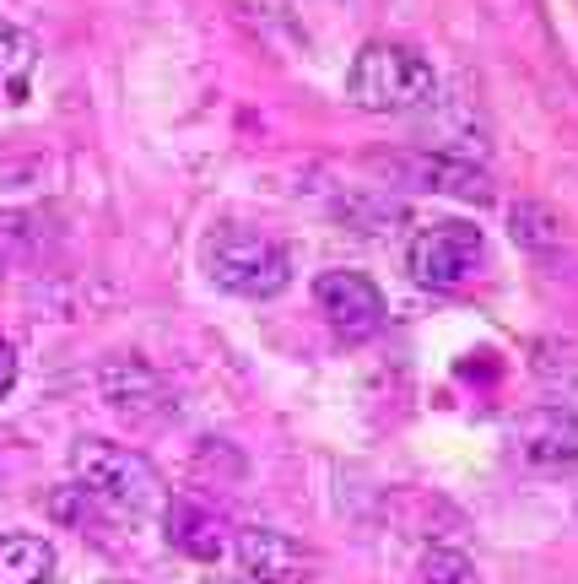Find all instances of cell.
Returning <instances> with one entry per match:
<instances>
[{"label": "cell", "mask_w": 578, "mask_h": 584, "mask_svg": "<svg viewBox=\"0 0 578 584\" xmlns=\"http://www.w3.org/2000/svg\"><path fill=\"white\" fill-rule=\"evenodd\" d=\"M76 487L98 503V509L119 514L130 525H146L157 514H168V487L163 476L152 471V460L136 455L125 444H109V438H82L71 455Z\"/></svg>", "instance_id": "1"}, {"label": "cell", "mask_w": 578, "mask_h": 584, "mask_svg": "<svg viewBox=\"0 0 578 584\" xmlns=\"http://www.w3.org/2000/svg\"><path fill=\"white\" fill-rule=\"evenodd\" d=\"M206 276L233 298H276L292 282V255L281 238H271L254 222H217L200 244Z\"/></svg>", "instance_id": "2"}, {"label": "cell", "mask_w": 578, "mask_h": 584, "mask_svg": "<svg viewBox=\"0 0 578 584\" xmlns=\"http://www.w3.org/2000/svg\"><path fill=\"white\" fill-rule=\"evenodd\" d=\"M346 92H352L362 109H373V114H406V109L433 103L438 76L411 44L373 38V44L357 49L352 71H346Z\"/></svg>", "instance_id": "3"}, {"label": "cell", "mask_w": 578, "mask_h": 584, "mask_svg": "<svg viewBox=\"0 0 578 584\" xmlns=\"http://www.w3.org/2000/svg\"><path fill=\"white\" fill-rule=\"evenodd\" d=\"M98 395L119 422H130V428H168L173 411H179V395H173L168 374L157 363H146V357H136V352L103 363Z\"/></svg>", "instance_id": "4"}, {"label": "cell", "mask_w": 578, "mask_h": 584, "mask_svg": "<svg viewBox=\"0 0 578 584\" xmlns=\"http://www.w3.org/2000/svg\"><path fill=\"white\" fill-rule=\"evenodd\" d=\"M481 260H487V244L470 222H427L422 233L411 238L406 265H411V282L433 287V292H454L470 287L481 276Z\"/></svg>", "instance_id": "5"}, {"label": "cell", "mask_w": 578, "mask_h": 584, "mask_svg": "<svg viewBox=\"0 0 578 584\" xmlns=\"http://www.w3.org/2000/svg\"><path fill=\"white\" fill-rule=\"evenodd\" d=\"M314 303H319V314H325V325L341 341H352V347L368 336H379V325H384V292L362 271H325L314 282Z\"/></svg>", "instance_id": "6"}, {"label": "cell", "mask_w": 578, "mask_h": 584, "mask_svg": "<svg viewBox=\"0 0 578 584\" xmlns=\"http://www.w3.org/2000/svg\"><path fill=\"white\" fill-rule=\"evenodd\" d=\"M238 563H244L249 584H308L319 557L308 541L276 525H244L238 530Z\"/></svg>", "instance_id": "7"}, {"label": "cell", "mask_w": 578, "mask_h": 584, "mask_svg": "<svg viewBox=\"0 0 578 584\" xmlns=\"http://www.w3.org/2000/svg\"><path fill=\"white\" fill-rule=\"evenodd\" d=\"M514 444L524 455V466L562 476L578 471V411L568 406H530L514 428Z\"/></svg>", "instance_id": "8"}, {"label": "cell", "mask_w": 578, "mask_h": 584, "mask_svg": "<svg viewBox=\"0 0 578 584\" xmlns=\"http://www.w3.org/2000/svg\"><path fill=\"white\" fill-rule=\"evenodd\" d=\"M395 174L406 184H422V190H438V195H465V201H492V179L481 174L476 163L454 152H411V157H395Z\"/></svg>", "instance_id": "9"}, {"label": "cell", "mask_w": 578, "mask_h": 584, "mask_svg": "<svg viewBox=\"0 0 578 584\" xmlns=\"http://www.w3.org/2000/svg\"><path fill=\"white\" fill-rule=\"evenodd\" d=\"M168 536L173 547H179L184 557H195V563H217V557L227 552V520L222 509L211 503L206 493H190L179 503H168Z\"/></svg>", "instance_id": "10"}, {"label": "cell", "mask_w": 578, "mask_h": 584, "mask_svg": "<svg viewBox=\"0 0 578 584\" xmlns=\"http://www.w3.org/2000/svg\"><path fill=\"white\" fill-rule=\"evenodd\" d=\"M55 579V547L44 536H0V584H49Z\"/></svg>", "instance_id": "11"}, {"label": "cell", "mask_w": 578, "mask_h": 584, "mask_svg": "<svg viewBox=\"0 0 578 584\" xmlns=\"http://www.w3.org/2000/svg\"><path fill=\"white\" fill-rule=\"evenodd\" d=\"M33 65H38V44L22 28H0V82H6L11 98H28V82H33Z\"/></svg>", "instance_id": "12"}, {"label": "cell", "mask_w": 578, "mask_h": 584, "mask_svg": "<svg viewBox=\"0 0 578 584\" xmlns=\"http://www.w3.org/2000/svg\"><path fill=\"white\" fill-rule=\"evenodd\" d=\"M508 228H514V238L524 249H557L562 244V217L541 201H519L508 211Z\"/></svg>", "instance_id": "13"}, {"label": "cell", "mask_w": 578, "mask_h": 584, "mask_svg": "<svg viewBox=\"0 0 578 584\" xmlns=\"http://www.w3.org/2000/svg\"><path fill=\"white\" fill-rule=\"evenodd\" d=\"M416 584H481V574L454 541H438V547H427L422 563H416Z\"/></svg>", "instance_id": "14"}, {"label": "cell", "mask_w": 578, "mask_h": 584, "mask_svg": "<svg viewBox=\"0 0 578 584\" xmlns=\"http://www.w3.org/2000/svg\"><path fill=\"white\" fill-rule=\"evenodd\" d=\"M33 255H38L33 217H28V211H0V276L33 265Z\"/></svg>", "instance_id": "15"}, {"label": "cell", "mask_w": 578, "mask_h": 584, "mask_svg": "<svg viewBox=\"0 0 578 584\" xmlns=\"http://www.w3.org/2000/svg\"><path fill=\"white\" fill-rule=\"evenodd\" d=\"M190 476H195L200 487L238 482V476H244V455H238L233 444H222V438H206V444H200V455L190 460Z\"/></svg>", "instance_id": "16"}, {"label": "cell", "mask_w": 578, "mask_h": 584, "mask_svg": "<svg viewBox=\"0 0 578 584\" xmlns=\"http://www.w3.org/2000/svg\"><path fill=\"white\" fill-rule=\"evenodd\" d=\"M11 384H17V347L0 336V395H11Z\"/></svg>", "instance_id": "17"}, {"label": "cell", "mask_w": 578, "mask_h": 584, "mask_svg": "<svg viewBox=\"0 0 578 584\" xmlns=\"http://www.w3.org/2000/svg\"><path fill=\"white\" fill-rule=\"evenodd\" d=\"M200 584H249V579H238V574H211V579H200Z\"/></svg>", "instance_id": "18"}, {"label": "cell", "mask_w": 578, "mask_h": 584, "mask_svg": "<svg viewBox=\"0 0 578 584\" xmlns=\"http://www.w3.org/2000/svg\"><path fill=\"white\" fill-rule=\"evenodd\" d=\"M109 584H130V579H109Z\"/></svg>", "instance_id": "19"}]
</instances>
